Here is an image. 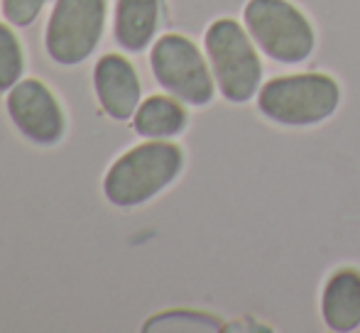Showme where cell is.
<instances>
[{
  "label": "cell",
  "instance_id": "obj_1",
  "mask_svg": "<svg viewBox=\"0 0 360 333\" xmlns=\"http://www.w3.org/2000/svg\"><path fill=\"white\" fill-rule=\"evenodd\" d=\"M184 155L176 145L150 140L125 152L103 179L105 199L120 209L147 204L179 176Z\"/></svg>",
  "mask_w": 360,
  "mask_h": 333
},
{
  "label": "cell",
  "instance_id": "obj_2",
  "mask_svg": "<svg viewBox=\"0 0 360 333\" xmlns=\"http://www.w3.org/2000/svg\"><path fill=\"white\" fill-rule=\"evenodd\" d=\"M341 89L328 74L307 72L272 79L260 89L257 108L272 123L289 128H307L323 123L336 113Z\"/></svg>",
  "mask_w": 360,
  "mask_h": 333
},
{
  "label": "cell",
  "instance_id": "obj_3",
  "mask_svg": "<svg viewBox=\"0 0 360 333\" xmlns=\"http://www.w3.org/2000/svg\"><path fill=\"white\" fill-rule=\"evenodd\" d=\"M204 44L223 98L231 103L250 100L260 91L262 79V62L250 32L243 30L236 20L223 18L206 30Z\"/></svg>",
  "mask_w": 360,
  "mask_h": 333
},
{
  "label": "cell",
  "instance_id": "obj_4",
  "mask_svg": "<svg viewBox=\"0 0 360 333\" xmlns=\"http://www.w3.org/2000/svg\"><path fill=\"white\" fill-rule=\"evenodd\" d=\"M243 18L252 42L270 59L302 64L311 57L316 34L307 15L289 0H250Z\"/></svg>",
  "mask_w": 360,
  "mask_h": 333
},
{
  "label": "cell",
  "instance_id": "obj_5",
  "mask_svg": "<svg viewBox=\"0 0 360 333\" xmlns=\"http://www.w3.org/2000/svg\"><path fill=\"white\" fill-rule=\"evenodd\" d=\"M152 72L165 91L186 105L211 103L216 79L211 64L191 39L181 34H165L152 47Z\"/></svg>",
  "mask_w": 360,
  "mask_h": 333
},
{
  "label": "cell",
  "instance_id": "obj_6",
  "mask_svg": "<svg viewBox=\"0 0 360 333\" xmlns=\"http://www.w3.org/2000/svg\"><path fill=\"white\" fill-rule=\"evenodd\" d=\"M105 25V0H57L47 25V52L62 67L91 57Z\"/></svg>",
  "mask_w": 360,
  "mask_h": 333
},
{
  "label": "cell",
  "instance_id": "obj_7",
  "mask_svg": "<svg viewBox=\"0 0 360 333\" xmlns=\"http://www.w3.org/2000/svg\"><path fill=\"white\" fill-rule=\"evenodd\" d=\"M8 113L18 130L37 145H54L64 133L59 103L42 81H18L8 91Z\"/></svg>",
  "mask_w": 360,
  "mask_h": 333
},
{
  "label": "cell",
  "instance_id": "obj_8",
  "mask_svg": "<svg viewBox=\"0 0 360 333\" xmlns=\"http://www.w3.org/2000/svg\"><path fill=\"white\" fill-rule=\"evenodd\" d=\"M94 84L103 110L115 120H128L140 105V79L133 64L120 54H105L98 59Z\"/></svg>",
  "mask_w": 360,
  "mask_h": 333
},
{
  "label": "cell",
  "instance_id": "obj_9",
  "mask_svg": "<svg viewBox=\"0 0 360 333\" xmlns=\"http://www.w3.org/2000/svg\"><path fill=\"white\" fill-rule=\"evenodd\" d=\"M321 314L331 331H353L360 326V272L338 270L323 287Z\"/></svg>",
  "mask_w": 360,
  "mask_h": 333
},
{
  "label": "cell",
  "instance_id": "obj_10",
  "mask_svg": "<svg viewBox=\"0 0 360 333\" xmlns=\"http://www.w3.org/2000/svg\"><path fill=\"white\" fill-rule=\"evenodd\" d=\"M162 0H118L115 10V39L120 47L140 52L152 42L160 25Z\"/></svg>",
  "mask_w": 360,
  "mask_h": 333
},
{
  "label": "cell",
  "instance_id": "obj_11",
  "mask_svg": "<svg viewBox=\"0 0 360 333\" xmlns=\"http://www.w3.org/2000/svg\"><path fill=\"white\" fill-rule=\"evenodd\" d=\"M133 128L147 140H167L186 128V110L179 100L167 96H152L138 105L133 115Z\"/></svg>",
  "mask_w": 360,
  "mask_h": 333
},
{
  "label": "cell",
  "instance_id": "obj_12",
  "mask_svg": "<svg viewBox=\"0 0 360 333\" xmlns=\"http://www.w3.org/2000/svg\"><path fill=\"white\" fill-rule=\"evenodd\" d=\"M22 77V49L15 34L0 25V91H10Z\"/></svg>",
  "mask_w": 360,
  "mask_h": 333
},
{
  "label": "cell",
  "instance_id": "obj_13",
  "mask_svg": "<svg viewBox=\"0 0 360 333\" xmlns=\"http://www.w3.org/2000/svg\"><path fill=\"white\" fill-rule=\"evenodd\" d=\"M47 0H3V13L10 25L15 27H27L37 20Z\"/></svg>",
  "mask_w": 360,
  "mask_h": 333
}]
</instances>
